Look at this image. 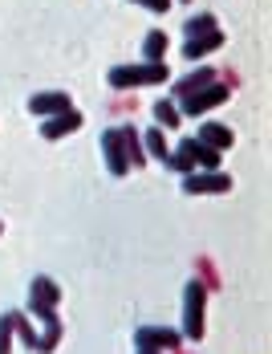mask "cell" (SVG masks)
I'll return each mask as SVG.
<instances>
[{"label":"cell","mask_w":272,"mask_h":354,"mask_svg":"<svg viewBox=\"0 0 272 354\" xmlns=\"http://www.w3.org/2000/svg\"><path fill=\"white\" fill-rule=\"evenodd\" d=\"M159 82H167V66H163V62H146V66H114V70H110V86H114V90L159 86Z\"/></svg>","instance_id":"obj_1"},{"label":"cell","mask_w":272,"mask_h":354,"mask_svg":"<svg viewBox=\"0 0 272 354\" xmlns=\"http://www.w3.org/2000/svg\"><path fill=\"white\" fill-rule=\"evenodd\" d=\"M204 301H207V289L200 281H191L183 289V334L191 342L204 338Z\"/></svg>","instance_id":"obj_2"},{"label":"cell","mask_w":272,"mask_h":354,"mask_svg":"<svg viewBox=\"0 0 272 354\" xmlns=\"http://www.w3.org/2000/svg\"><path fill=\"white\" fill-rule=\"evenodd\" d=\"M220 102H228V86L211 82V86H207V90H200V94H187V98H179V114H191V118H200L204 110L220 106Z\"/></svg>","instance_id":"obj_3"},{"label":"cell","mask_w":272,"mask_h":354,"mask_svg":"<svg viewBox=\"0 0 272 354\" xmlns=\"http://www.w3.org/2000/svg\"><path fill=\"white\" fill-rule=\"evenodd\" d=\"M232 187V179L220 176V171H191V176H183V196H211V192H228Z\"/></svg>","instance_id":"obj_4"},{"label":"cell","mask_w":272,"mask_h":354,"mask_svg":"<svg viewBox=\"0 0 272 354\" xmlns=\"http://www.w3.org/2000/svg\"><path fill=\"white\" fill-rule=\"evenodd\" d=\"M102 151H106V163H110V176H126L130 171V159H126V147H122V127H110L102 135Z\"/></svg>","instance_id":"obj_5"},{"label":"cell","mask_w":272,"mask_h":354,"mask_svg":"<svg viewBox=\"0 0 272 354\" xmlns=\"http://www.w3.org/2000/svg\"><path fill=\"white\" fill-rule=\"evenodd\" d=\"M77 127H81V114L69 106V110H61V114H49V118L41 122V135H45V139H61V135H73Z\"/></svg>","instance_id":"obj_6"},{"label":"cell","mask_w":272,"mask_h":354,"mask_svg":"<svg viewBox=\"0 0 272 354\" xmlns=\"http://www.w3.org/2000/svg\"><path fill=\"white\" fill-rule=\"evenodd\" d=\"M135 342L138 346H146V351H171V346H179V334H171V330H155V326H142L135 334Z\"/></svg>","instance_id":"obj_7"},{"label":"cell","mask_w":272,"mask_h":354,"mask_svg":"<svg viewBox=\"0 0 272 354\" xmlns=\"http://www.w3.org/2000/svg\"><path fill=\"white\" fill-rule=\"evenodd\" d=\"M224 45V33L215 29V33H204V37H187V45H183V57L187 62H200V57H207L211 49H220Z\"/></svg>","instance_id":"obj_8"},{"label":"cell","mask_w":272,"mask_h":354,"mask_svg":"<svg viewBox=\"0 0 272 354\" xmlns=\"http://www.w3.org/2000/svg\"><path fill=\"white\" fill-rule=\"evenodd\" d=\"M195 139L204 142V147H215V151H228V147H232V142H236V135H232V131H228V127H224V122H204V127H200V135H195Z\"/></svg>","instance_id":"obj_9"},{"label":"cell","mask_w":272,"mask_h":354,"mask_svg":"<svg viewBox=\"0 0 272 354\" xmlns=\"http://www.w3.org/2000/svg\"><path fill=\"white\" fill-rule=\"evenodd\" d=\"M61 301V289L49 281V277H33V285H29V306H57Z\"/></svg>","instance_id":"obj_10"},{"label":"cell","mask_w":272,"mask_h":354,"mask_svg":"<svg viewBox=\"0 0 272 354\" xmlns=\"http://www.w3.org/2000/svg\"><path fill=\"white\" fill-rule=\"evenodd\" d=\"M211 82H215V70H195V73H187V77H179V82H175V98L200 94V90H207Z\"/></svg>","instance_id":"obj_11"},{"label":"cell","mask_w":272,"mask_h":354,"mask_svg":"<svg viewBox=\"0 0 272 354\" xmlns=\"http://www.w3.org/2000/svg\"><path fill=\"white\" fill-rule=\"evenodd\" d=\"M29 110H33L37 118H49V114L69 110V98L66 94H37V98H29Z\"/></svg>","instance_id":"obj_12"},{"label":"cell","mask_w":272,"mask_h":354,"mask_svg":"<svg viewBox=\"0 0 272 354\" xmlns=\"http://www.w3.org/2000/svg\"><path fill=\"white\" fill-rule=\"evenodd\" d=\"M163 163H167L171 171H179V176H191V171H195V155H191V139H187V142H179V147L171 151L167 159H163Z\"/></svg>","instance_id":"obj_13"},{"label":"cell","mask_w":272,"mask_h":354,"mask_svg":"<svg viewBox=\"0 0 272 354\" xmlns=\"http://www.w3.org/2000/svg\"><path fill=\"white\" fill-rule=\"evenodd\" d=\"M155 122H159L163 131H175V127L183 122V114H179V106H175V102L159 98V102H155Z\"/></svg>","instance_id":"obj_14"},{"label":"cell","mask_w":272,"mask_h":354,"mask_svg":"<svg viewBox=\"0 0 272 354\" xmlns=\"http://www.w3.org/2000/svg\"><path fill=\"white\" fill-rule=\"evenodd\" d=\"M122 147H126V159H130V167H142V163H146V155H142V142H138L135 127H122Z\"/></svg>","instance_id":"obj_15"},{"label":"cell","mask_w":272,"mask_h":354,"mask_svg":"<svg viewBox=\"0 0 272 354\" xmlns=\"http://www.w3.org/2000/svg\"><path fill=\"white\" fill-rule=\"evenodd\" d=\"M191 155H195V167H204V171H215V163H220V151L204 147L200 139H191Z\"/></svg>","instance_id":"obj_16"},{"label":"cell","mask_w":272,"mask_h":354,"mask_svg":"<svg viewBox=\"0 0 272 354\" xmlns=\"http://www.w3.org/2000/svg\"><path fill=\"white\" fill-rule=\"evenodd\" d=\"M142 53H146V62H163V53H167V33H146Z\"/></svg>","instance_id":"obj_17"},{"label":"cell","mask_w":272,"mask_h":354,"mask_svg":"<svg viewBox=\"0 0 272 354\" xmlns=\"http://www.w3.org/2000/svg\"><path fill=\"white\" fill-rule=\"evenodd\" d=\"M215 29H220V25H215V17H211V12H200V17H191V21H187V29H183V33H187V37H204V33H215Z\"/></svg>","instance_id":"obj_18"},{"label":"cell","mask_w":272,"mask_h":354,"mask_svg":"<svg viewBox=\"0 0 272 354\" xmlns=\"http://www.w3.org/2000/svg\"><path fill=\"white\" fill-rule=\"evenodd\" d=\"M146 151H150L155 159H167V155H171V147H167V135H163L159 127H155V131H146Z\"/></svg>","instance_id":"obj_19"},{"label":"cell","mask_w":272,"mask_h":354,"mask_svg":"<svg viewBox=\"0 0 272 354\" xmlns=\"http://www.w3.org/2000/svg\"><path fill=\"white\" fill-rule=\"evenodd\" d=\"M12 330H17V314H4V318H0V354H8V338H12Z\"/></svg>","instance_id":"obj_20"},{"label":"cell","mask_w":272,"mask_h":354,"mask_svg":"<svg viewBox=\"0 0 272 354\" xmlns=\"http://www.w3.org/2000/svg\"><path fill=\"white\" fill-rule=\"evenodd\" d=\"M138 354H159V351H146V346H138Z\"/></svg>","instance_id":"obj_21"},{"label":"cell","mask_w":272,"mask_h":354,"mask_svg":"<svg viewBox=\"0 0 272 354\" xmlns=\"http://www.w3.org/2000/svg\"><path fill=\"white\" fill-rule=\"evenodd\" d=\"M138 4H146V8H155V0H138Z\"/></svg>","instance_id":"obj_22"},{"label":"cell","mask_w":272,"mask_h":354,"mask_svg":"<svg viewBox=\"0 0 272 354\" xmlns=\"http://www.w3.org/2000/svg\"><path fill=\"white\" fill-rule=\"evenodd\" d=\"M0 232H4V228H0Z\"/></svg>","instance_id":"obj_23"}]
</instances>
